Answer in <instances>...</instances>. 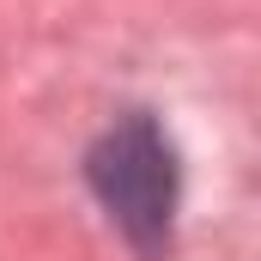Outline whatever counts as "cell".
I'll list each match as a JSON object with an SVG mask.
<instances>
[{"label":"cell","mask_w":261,"mask_h":261,"mask_svg":"<svg viewBox=\"0 0 261 261\" xmlns=\"http://www.w3.org/2000/svg\"><path fill=\"white\" fill-rule=\"evenodd\" d=\"M91 195L103 200V213L122 225L140 255H158L170 243V219H176V152L158 134L152 116H128L103 134L85 158Z\"/></svg>","instance_id":"obj_1"}]
</instances>
